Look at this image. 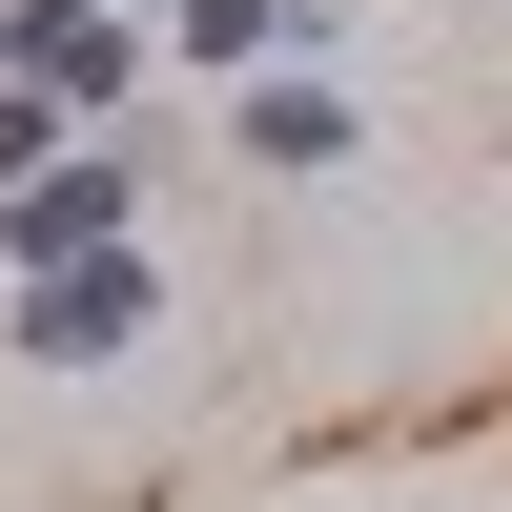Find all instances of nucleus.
Here are the masks:
<instances>
[{"label":"nucleus","instance_id":"nucleus-1","mask_svg":"<svg viewBox=\"0 0 512 512\" xmlns=\"http://www.w3.org/2000/svg\"><path fill=\"white\" fill-rule=\"evenodd\" d=\"M103 246H144V144H62L41 185H0V267H103Z\"/></svg>","mask_w":512,"mask_h":512},{"label":"nucleus","instance_id":"nucleus-2","mask_svg":"<svg viewBox=\"0 0 512 512\" xmlns=\"http://www.w3.org/2000/svg\"><path fill=\"white\" fill-rule=\"evenodd\" d=\"M123 349H164V267H144V246L21 287V369H123Z\"/></svg>","mask_w":512,"mask_h":512},{"label":"nucleus","instance_id":"nucleus-3","mask_svg":"<svg viewBox=\"0 0 512 512\" xmlns=\"http://www.w3.org/2000/svg\"><path fill=\"white\" fill-rule=\"evenodd\" d=\"M226 123H246V164H267V185H328V164L369 144V123H349V82H328V62H267V82H226Z\"/></svg>","mask_w":512,"mask_h":512},{"label":"nucleus","instance_id":"nucleus-4","mask_svg":"<svg viewBox=\"0 0 512 512\" xmlns=\"http://www.w3.org/2000/svg\"><path fill=\"white\" fill-rule=\"evenodd\" d=\"M164 62H226V82L328 62V0H164Z\"/></svg>","mask_w":512,"mask_h":512},{"label":"nucleus","instance_id":"nucleus-5","mask_svg":"<svg viewBox=\"0 0 512 512\" xmlns=\"http://www.w3.org/2000/svg\"><path fill=\"white\" fill-rule=\"evenodd\" d=\"M41 164H62V123H41L21 82H0V185H41Z\"/></svg>","mask_w":512,"mask_h":512}]
</instances>
